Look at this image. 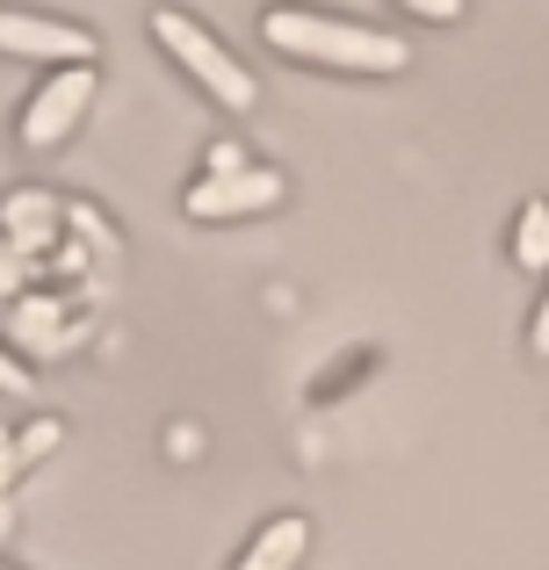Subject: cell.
Instances as JSON below:
<instances>
[{
	"label": "cell",
	"instance_id": "cell-9",
	"mask_svg": "<svg viewBox=\"0 0 549 570\" xmlns=\"http://www.w3.org/2000/svg\"><path fill=\"white\" fill-rule=\"evenodd\" d=\"M14 333H22L37 354H66V333H58V304H22V311H14Z\"/></svg>",
	"mask_w": 549,
	"mask_h": 570
},
{
	"label": "cell",
	"instance_id": "cell-3",
	"mask_svg": "<svg viewBox=\"0 0 549 570\" xmlns=\"http://www.w3.org/2000/svg\"><path fill=\"white\" fill-rule=\"evenodd\" d=\"M87 101H95V66H58L51 80L29 95V109H22V145H58L72 124L87 116Z\"/></svg>",
	"mask_w": 549,
	"mask_h": 570
},
{
	"label": "cell",
	"instance_id": "cell-15",
	"mask_svg": "<svg viewBox=\"0 0 549 570\" xmlns=\"http://www.w3.org/2000/svg\"><path fill=\"white\" fill-rule=\"evenodd\" d=\"M8 528H14V505H8V499H0V534H8Z\"/></svg>",
	"mask_w": 549,
	"mask_h": 570
},
{
	"label": "cell",
	"instance_id": "cell-2",
	"mask_svg": "<svg viewBox=\"0 0 549 570\" xmlns=\"http://www.w3.org/2000/svg\"><path fill=\"white\" fill-rule=\"evenodd\" d=\"M153 37L167 43V51L182 58V66L196 72V80L210 87L217 101H225V109H254V72H246L239 58H232L225 43H217L210 29L196 22V14H182V8H159V14H153Z\"/></svg>",
	"mask_w": 549,
	"mask_h": 570
},
{
	"label": "cell",
	"instance_id": "cell-5",
	"mask_svg": "<svg viewBox=\"0 0 549 570\" xmlns=\"http://www.w3.org/2000/svg\"><path fill=\"white\" fill-rule=\"evenodd\" d=\"M282 203V174L275 167H239V174H203L188 188V217H254V209Z\"/></svg>",
	"mask_w": 549,
	"mask_h": 570
},
{
	"label": "cell",
	"instance_id": "cell-8",
	"mask_svg": "<svg viewBox=\"0 0 549 570\" xmlns=\"http://www.w3.org/2000/svg\"><path fill=\"white\" fill-rule=\"evenodd\" d=\"M513 261L521 267H549V203H528L513 224Z\"/></svg>",
	"mask_w": 549,
	"mask_h": 570
},
{
	"label": "cell",
	"instance_id": "cell-14",
	"mask_svg": "<svg viewBox=\"0 0 549 570\" xmlns=\"http://www.w3.org/2000/svg\"><path fill=\"white\" fill-rule=\"evenodd\" d=\"M528 340H536V354H549V289H542V304H536V333H528Z\"/></svg>",
	"mask_w": 549,
	"mask_h": 570
},
{
	"label": "cell",
	"instance_id": "cell-7",
	"mask_svg": "<svg viewBox=\"0 0 549 570\" xmlns=\"http://www.w3.org/2000/svg\"><path fill=\"white\" fill-rule=\"evenodd\" d=\"M304 542H311V528L304 520H268V528L246 542V557H239V570H296V557H304Z\"/></svg>",
	"mask_w": 549,
	"mask_h": 570
},
{
	"label": "cell",
	"instance_id": "cell-4",
	"mask_svg": "<svg viewBox=\"0 0 549 570\" xmlns=\"http://www.w3.org/2000/svg\"><path fill=\"white\" fill-rule=\"evenodd\" d=\"M0 51L8 58H66V66H87V58H95V37H87L80 22H58V14L0 8Z\"/></svg>",
	"mask_w": 549,
	"mask_h": 570
},
{
	"label": "cell",
	"instance_id": "cell-11",
	"mask_svg": "<svg viewBox=\"0 0 549 570\" xmlns=\"http://www.w3.org/2000/svg\"><path fill=\"white\" fill-rule=\"evenodd\" d=\"M22 289V253L8 246V232H0V296H14Z\"/></svg>",
	"mask_w": 549,
	"mask_h": 570
},
{
	"label": "cell",
	"instance_id": "cell-12",
	"mask_svg": "<svg viewBox=\"0 0 549 570\" xmlns=\"http://www.w3.org/2000/svg\"><path fill=\"white\" fill-rule=\"evenodd\" d=\"M0 390H8V397H29V368L14 362L8 347H0Z\"/></svg>",
	"mask_w": 549,
	"mask_h": 570
},
{
	"label": "cell",
	"instance_id": "cell-6",
	"mask_svg": "<svg viewBox=\"0 0 549 570\" xmlns=\"http://www.w3.org/2000/svg\"><path fill=\"white\" fill-rule=\"evenodd\" d=\"M0 232H8V246H14V253L51 246V232H58V203H51L43 188H14V195H8V209H0Z\"/></svg>",
	"mask_w": 549,
	"mask_h": 570
},
{
	"label": "cell",
	"instance_id": "cell-10",
	"mask_svg": "<svg viewBox=\"0 0 549 570\" xmlns=\"http://www.w3.org/2000/svg\"><path fill=\"white\" fill-rule=\"evenodd\" d=\"M14 448H22V462H37V455H51L58 448V419H29L22 433H14Z\"/></svg>",
	"mask_w": 549,
	"mask_h": 570
},
{
	"label": "cell",
	"instance_id": "cell-1",
	"mask_svg": "<svg viewBox=\"0 0 549 570\" xmlns=\"http://www.w3.org/2000/svg\"><path fill=\"white\" fill-rule=\"evenodd\" d=\"M275 51H296L311 66H340V72H405L412 51L391 37V29H369V22H340V14H304V8H275L268 22Z\"/></svg>",
	"mask_w": 549,
	"mask_h": 570
},
{
	"label": "cell",
	"instance_id": "cell-13",
	"mask_svg": "<svg viewBox=\"0 0 549 570\" xmlns=\"http://www.w3.org/2000/svg\"><path fill=\"white\" fill-rule=\"evenodd\" d=\"M14 476H22V448H14V433L0 426V491H8Z\"/></svg>",
	"mask_w": 549,
	"mask_h": 570
},
{
	"label": "cell",
	"instance_id": "cell-16",
	"mask_svg": "<svg viewBox=\"0 0 549 570\" xmlns=\"http://www.w3.org/2000/svg\"><path fill=\"white\" fill-rule=\"evenodd\" d=\"M0 570H8V563H0Z\"/></svg>",
	"mask_w": 549,
	"mask_h": 570
}]
</instances>
